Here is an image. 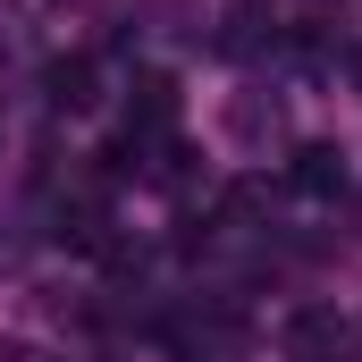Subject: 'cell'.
<instances>
[{
    "label": "cell",
    "mask_w": 362,
    "mask_h": 362,
    "mask_svg": "<svg viewBox=\"0 0 362 362\" xmlns=\"http://www.w3.org/2000/svg\"><path fill=\"white\" fill-rule=\"evenodd\" d=\"M144 144H169V127H177V85L160 76V68H144L135 76V118H127Z\"/></svg>",
    "instance_id": "1"
},
{
    "label": "cell",
    "mask_w": 362,
    "mask_h": 362,
    "mask_svg": "<svg viewBox=\"0 0 362 362\" xmlns=\"http://www.w3.org/2000/svg\"><path fill=\"white\" fill-rule=\"evenodd\" d=\"M286 185L295 194H346V160H337V144H295V160H286Z\"/></svg>",
    "instance_id": "2"
},
{
    "label": "cell",
    "mask_w": 362,
    "mask_h": 362,
    "mask_svg": "<svg viewBox=\"0 0 362 362\" xmlns=\"http://www.w3.org/2000/svg\"><path fill=\"white\" fill-rule=\"evenodd\" d=\"M59 245H76V253H110V202H101V194L59 202Z\"/></svg>",
    "instance_id": "3"
},
{
    "label": "cell",
    "mask_w": 362,
    "mask_h": 362,
    "mask_svg": "<svg viewBox=\"0 0 362 362\" xmlns=\"http://www.w3.org/2000/svg\"><path fill=\"white\" fill-rule=\"evenodd\" d=\"M337 337H346L337 312H295V320H286V354H295V362H329Z\"/></svg>",
    "instance_id": "4"
},
{
    "label": "cell",
    "mask_w": 362,
    "mask_h": 362,
    "mask_svg": "<svg viewBox=\"0 0 362 362\" xmlns=\"http://www.w3.org/2000/svg\"><path fill=\"white\" fill-rule=\"evenodd\" d=\"M101 68H93L85 51H76V59H59V68H51V110H93V101H101Z\"/></svg>",
    "instance_id": "5"
}]
</instances>
